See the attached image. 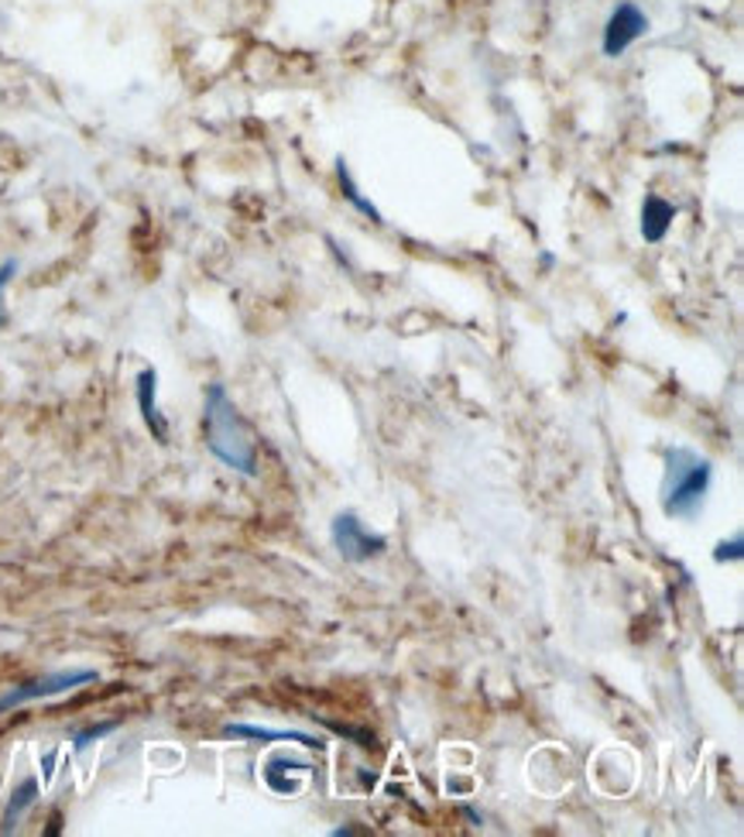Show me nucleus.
Wrapping results in <instances>:
<instances>
[{
	"mask_svg": "<svg viewBox=\"0 0 744 837\" xmlns=\"http://www.w3.org/2000/svg\"><path fill=\"white\" fill-rule=\"evenodd\" d=\"M741 556H744V535H741V532L731 539V543L724 539V543H717V550H713V563H728V559L737 563Z\"/></svg>",
	"mask_w": 744,
	"mask_h": 837,
	"instance_id": "nucleus-12",
	"label": "nucleus"
},
{
	"mask_svg": "<svg viewBox=\"0 0 744 837\" xmlns=\"http://www.w3.org/2000/svg\"><path fill=\"white\" fill-rule=\"evenodd\" d=\"M223 734L227 738H247V742H292V745H303L309 752L322 748V738L309 734V731H275V728H264V724H247V721H231L223 724Z\"/></svg>",
	"mask_w": 744,
	"mask_h": 837,
	"instance_id": "nucleus-8",
	"label": "nucleus"
},
{
	"mask_svg": "<svg viewBox=\"0 0 744 837\" xmlns=\"http://www.w3.org/2000/svg\"><path fill=\"white\" fill-rule=\"evenodd\" d=\"M134 399H138V412L144 418L147 433L155 436V443H162V447H168V418L162 415L158 409V372L155 367H141L138 378H134Z\"/></svg>",
	"mask_w": 744,
	"mask_h": 837,
	"instance_id": "nucleus-6",
	"label": "nucleus"
},
{
	"mask_svg": "<svg viewBox=\"0 0 744 837\" xmlns=\"http://www.w3.org/2000/svg\"><path fill=\"white\" fill-rule=\"evenodd\" d=\"M330 543L340 553L343 563H367L388 550V539L370 532L357 511H340L330 522Z\"/></svg>",
	"mask_w": 744,
	"mask_h": 837,
	"instance_id": "nucleus-4",
	"label": "nucleus"
},
{
	"mask_svg": "<svg viewBox=\"0 0 744 837\" xmlns=\"http://www.w3.org/2000/svg\"><path fill=\"white\" fill-rule=\"evenodd\" d=\"M680 216V207L662 200L659 192H645L641 200V220H638V231L645 237V244H662L665 234L673 231V220Z\"/></svg>",
	"mask_w": 744,
	"mask_h": 837,
	"instance_id": "nucleus-7",
	"label": "nucleus"
},
{
	"mask_svg": "<svg viewBox=\"0 0 744 837\" xmlns=\"http://www.w3.org/2000/svg\"><path fill=\"white\" fill-rule=\"evenodd\" d=\"M649 35V14H645L638 4H631V0H625V4H617L604 24V38H601V52L607 59H617L625 56L628 48Z\"/></svg>",
	"mask_w": 744,
	"mask_h": 837,
	"instance_id": "nucleus-5",
	"label": "nucleus"
},
{
	"mask_svg": "<svg viewBox=\"0 0 744 837\" xmlns=\"http://www.w3.org/2000/svg\"><path fill=\"white\" fill-rule=\"evenodd\" d=\"M336 179H340V189H343V196H346V203H354L364 216H370L375 224H385V216H381V210L370 203V200H364V192H361V186L354 182V176H351V168H346V158H336Z\"/></svg>",
	"mask_w": 744,
	"mask_h": 837,
	"instance_id": "nucleus-10",
	"label": "nucleus"
},
{
	"mask_svg": "<svg viewBox=\"0 0 744 837\" xmlns=\"http://www.w3.org/2000/svg\"><path fill=\"white\" fill-rule=\"evenodd\" d=\"M117 728H120V721H101V724H90V728L76 731V734H72V752H76V755L90 752L96 742H101V738L114 734Z\"/></svg>",
	"mask_w": 744,
	"mask_h": 837,
	"instance_id": "nucleus-11",
	"label": "nucleus"
},
{
	"mask_svg": "<svg viewBox=\"0 0 744 837\" xmlns=\"http://www.w3.org/2000/svg\"><path fill=\"white\" fill-rule=\"evenodd\" d=\"M52 762H56V752L45 755V776H52Z\"/></svg>",
	"mask_w": 744,
	"mask_h": 837,
	"instance_id": "nucleus-14",
	"label": "nucleus"
},
{
	"mask_svg": "<svg viewBox=\"0 0 744 837\" xmlns=\"http://www.w3.org/2000/svg\"><path fill=\"white\" fill-rule=\"evenodd\" d=\"M662 467V487L659 505L669 519L693 522L707 505V495L713 487V460L693 447H669Z\"/></svg>",
	"mask_w": 744,
	"mask_h": 837,
	"instance_id": "nucleus-2",
	"label": "nucleus"
},
{
	"mask_svg": "<svg viewBox=\"0 0 744 837\" xmlns=\"http://www.w3.org/2000/svg\"><path fill=\"white\" fill-rule=\"evenodd\" d=\"M38 793H42V786H38V779H35V776L21 779V782L14 786V790H11V797H8L4 817H0V830H4V834H11V830L21 824V817L28 814V810L38 803Z\"/></svg>",
	"mask_w": 744,
	"mask_h": 837,
	"instance_id": "nucleus-9",
	"label": "nucleus"
},
{
	"mask_svg": "<svg viewBox=\"0 0 744 837\" xmlns=\"http://www.w3.org/2000/svg\"><path fill=\"white\" fill-rule=\"evenodd\" d=\"M203 436H206V450L223 467H231L240 478H258V439L223 385L206 388Z\"/></svg>",
	"mask_w": 744,
	"mask_h": 837,
	"instance_id": "nucleus-1",
	"label": "nucleus"
},
{
	"mask_svg": "<svg viewBox=\"0 0 744 837\" xmlns=\"http://www.w3.org/2000/svg\"><path fill=\"white\" fill-rule=\"evenodd\" d=\"M17 275V261L11 258V261H4V264H0V327H4V288L11 285V279Z\"/></svg>",
	"mask_w": 744,
	"mask_h": 837,
	"instance_id": "nucleus-13",
	"label": "nucleus"
},
{
	"mask_svg": "<svg viewBox=\"0 0 744 837\" xmlns=\"http://www.w3.org/2000/svg\"><path fill=\"white\" fill-rule=\"evenodd\" d=\"M96 680H101V673L86 670V667H69V670H56V673L35 676V680H24V683L11 686L8 694H0V714L17 710V707L35 704V700H48V697L72 694V691H80V686H90V683H96Z\"/></svg>",
	"mask_w": 744,
	"mask_h": 837,
	"instance_id": "nucleus-3",
	"label": "nucleus"
}]
</instances>
